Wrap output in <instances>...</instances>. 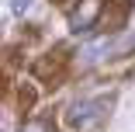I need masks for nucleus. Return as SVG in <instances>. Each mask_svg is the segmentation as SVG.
I'll use <instances>...</instances> for the list:
<instances>
[{
    "instance_id": "423d86ee",
    "label": "nucleus",
    "mask_w": 135,
    "mask_h": 132,
    "mask_svg": "<svg viewBox=\"0 0 135 132\" xmlns=\"http://www.w3.org/2000/svg\"><path fill=\"white\" fill-rule=\"evenodd\" d=\"M17 104H21V111H31V108H35V90H31L28 84L17 90Z\"/></svg>"
},
{
    "instance_id": "39448f33",
    "label": "nucleus",
    "mask_w": 135,
    "mask_h": 132,
    "mask_svg": "<svg viewBox=\"0 0 135 132\" xmlns=\"http://www.w3.org/2000/svg\"><path fill=\"white\" fill-rule=\"evenodd\" d=\"M17 132H56V125H52L49 118H31V122H24Z\"/></svg>"
},
{
    "instance_id": "f03ea898",
    "label": "nucleus",
    "mask_w": 135,
    "mask_h": 132,
    "mask_svg": "<svg viewBox=\"0 0 135 132\" xmlns=\"http://www.w3.org/2000/svg\"><path fill=\"white\" fill-rule=\"evenodd\" d=\"M104 0H76L73 4V11H69V31H94L97 24H100V17H104Z\"/></svg>"
},
{
    "instance_id": "6e6552de",
    "label": "nucleus",
    "mask_w": 135,
    "mask_h": 132,
    "mask_svg": "<svg viewBox=\"0 0 135 132\" xmlns=\"http://www.w3.org/2000/svg\"><path fill=\"white\" fill-rule=\"evenodd\" d=\"M52 4H62V0H52Z\"/></svg>"
},
{
    "instance_id": "f257e3e1",
    "label": "nucleus",
    "mask_w": 135,
    "mask_h": 132,
    "mask_svg": "<svg viewBox=\"0 0 135 132\" xmlns=\"http://www.w3.org/2000/svg\"><path fill=\"white\" fill-rule=\"evenodd\" d=\"M111 108H114V90H111V94L80 97V101H73L69 108H66V125H69V129H76V132L94 129V125H100L107 115H111Z\"/></svg>"
},
{
    "instance_id": "0eeeda50",
    "label": "nucleus",
    "mask_w": 135,
    "mask_h": 132,
    "mask_svg": "<svg viewBox=\"0 0 135 132\" xmlns=\"http://www.w3.org/2000/svg\"><path fill=\"white\" fill-rule=\"evenodd\" d=\"M28 4H31V0H11V7H14V11H28Z\"/></svg>"
},
{
    "instance_id": "20e7f679",
    "label": "nucleus",
    "mask_w": 135,
    "mask_h": 132,
    "mask_svg": "<svg viewBox=\"0 0 135 132\" xmlns=\"http://www.w3.org/2000/svg\"><path fill=\"white\" fill-rule=\"evenodd\" d=\"M132 0H107L104 17H100V28L107 35H121V28H128V17H132Z\"/></svg>"
},
{
    "instance_id": "7ed1b4c3",
    "label": "nucleus",
    "mask_w": 135,
    "mask_h": 132,
    "mask_svg": "<svg viewBox=\"0 0 135 132\" xmlns=\"http://www.w3.org/2000/svg\"><path fill=\"white\" fill-rule=\"evenodd\" d=\"M66 66H69V52L59 45V49H52V52H45V56L31 66V73L38 76V80H45V84H52L56 87L59 80H62V73H66Z\"/></svg>"
}]
</instances>
